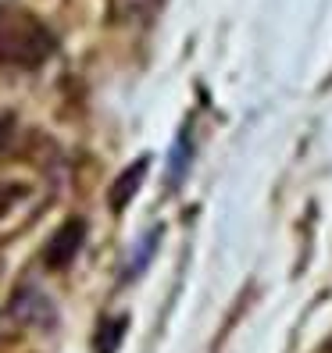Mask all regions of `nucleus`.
Listing matches in <instances>:
<instances>
[{
    "instance_id": "nucleus-1",
    "label": "nucleus",
    "mask_w": 332,
    "mask_h": 353,
    "mask_svg": "<svg viewBox=\"0 0 332 353\" xmlns=\"http://www.w3.org/2000/svg\"><path fill=\"white\" fill-rule=\"evenodd\" d=\"M57 50V39L43 18L18 4H0V68L36 72Z\"/></svg>"
},
{
    "instance_id": "nucleus-2",
    "label": "nucleus",
    "mask_w": 332,
    "mask_h": 353,
    "mask_svg": "<svg viewBox=\"0 0 332 353\" xmlns=\"http://www.w3.org/2000/svg\"><path fill=\"white\" fill-rule=\"evenodd\" d=\"M82 243H86V221L82 218H68L54 228V236L43 246V264L50 272H65V268L79 257Z\"/></svg>"
},
{
    "instance_id": "nucleus-3",
    "label": "nucleus",
    "mask_w": 332,
    "mask_h": 353,
    "mask_svg": "<svg viewBox=\"0 0 332 353\" xmlns=\"http://www.w3.org/2000/svg\"><path fill=\"white\" fill-rule=\"evenodd\" d=\"M11 314H14V321H22V325L54 328V321H57V307L50 303V296L43 293V289L22 285V289H14V296H11Z\"/></svg>"
},
{
    "instance_id": "nucleus-4",
    "label": "nucleus",
    "mask_w": 332,
    "mask_h": 353,
    "mask_svg": "<svg viewBox=\"0 0 332 353\" xmlns=\"http://www.w3.org/2000/svg\"><path fill=\"white\" fill-rule=\"evenodd\" d=\"M147 168H150V157H136L126 172H121L111 185V193H108V203H111V211H126L129 200L139 193V185L143 179H147Z\"/></svg>"
},
{
    "instance_id": "nucleus-5",
    "label": "nucleus",
    "mask_w": 332,
    "mask_h": 353,
    "mask_svg": "<svg viewBox=\"0 0 332 353\" xmlns=\"http://www.w3.org/2000/svg\"><path fill=\"white\" fill-rule=\"evenodd\" d=\"M164 0H108V22L111 26H147L161 11Z\"/></svg>"
},
{
    "instance_id": "nucleus-6",
    "label": "nucleus",
    "mask_w": 332,
    "mask_h": 353,
    "mask_svg": "<svg viewBox=\"0 0 332 353\" xmlns=\"http://www.w3.org/2000/svg\"><path fill=\"white\" fill-rule=\"evenodd\" d=\"M161 236H164V225H154V228H147V232L139 236V243L133 246V254H129V261H126V272H121V279L133 282V279H139L143 272H147V264L154 261L157 246H161Z\"/></svg>"
},
{
    "instance_id": "nucleus-7",
    "label": "nucleus",
    "mask_w": 332,
    "mask_h": 353,
    "mask_svg": "<svg viewBox=\"0 0 332 353\" xmlns=\"http://www.w3.org/2000/svg\"><path fill=\"white\" fill-rule=\"evenodd\" d=\"M190 164H193V125H182L172 143V154H168V182L179 185L186 179V172H190Z\"/></svg>"
},
{
    "instance_id": "nucleus-8",
    "label": "nucleus",
    "mask_w": 332,
    "mask_h": 353,
    "mask_svg": "<svg viewBox=\"0 0 332 353\" xmlns=\"http://www.w3.org/2000/svg\"><path fill=\"white\" fill-rule=\"evenodd\" d=\"M126 332H129V318L126 314L104 318L100 328H97V336H93V353H118L121 339H126Z\"/></svg>"
}]
</instances>
